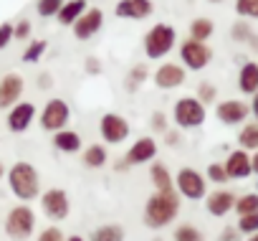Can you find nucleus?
Here are the masks:
<instances>
[{"label": "nucleus", "instance_id": "obj_17", "mask_svg": "<svg viewBox=\"0 0 258 241\" xmlns=\"http://www.w3.org/2000/svg\"><path fill=\"white\" fill-rule=\"evenodd\" d=\"M248 104L245 102H240V99H225V102H220L218 107H215V114H218V119L223 125H240V122H245V117H248Z\"/></svg>", "mask_w": 258, "mask_h": 241}, {"label": "nucleus", "instance_id": "obj_35", "mask_svg": "<svg viewBox=\"0 0 258 241\" xmlns=\"http://www.w3.org/2000/svg\"><path fill=\"white\" fill-rule=\"evenodd\" d=\"M230 36H233V41H238V43H245V41L253 36V28L245 23V18H240L238 23H233V28H230Z\"/></svg>", "mask_w": 258, "mask_h": 241}, {"label": "nucleus", "instance_id": "obj_7", "mask_svg": "<svg viewBox=\"0 0 258 241\" xmlns=\"http://www.w3.org/2000/svg\"><path fill=\"white\" fill-rule=\"evenodd\" d=\"M99 135H101V140L106 145H121L129 135H132V127H129V122H126L121 114L106 112L99 119Z\"/></svg>", "mask_w": 258, "mask_h": 241}, {"label": "nucleus", "instance_id": "obj_12", "mask_svg": "<svg viewBox=\"0 0 258 241\" xmlns=\"http://www.w3.org/2000/svg\"><path fill=\"white\" fill-rule=\"evenodd\" d=\"M36 104L33 102H16L11 109H8V130L11 132H16V135H21V132H26L31 125H33V119H36Z\"/></svg>", "mask_w": 258, "mask_h": 241}, {"label": "nucleus", "instance_id": "obj_24", "mask_svg": "<svg viewBox=\"0 0 258 241\" xmlns=\"http://www.w3.org/2000/svg\"><path fill=\"white\" fill-rule=\"evenodd\" d=\"M150 178H152V185H155L157 190H172V188H175V180H172V175H170V170H167L165 163H155V160H152V165H150Z\"/></svg>", "mask_w": 258, "mask_h": 241}, {"label": "nucleus", "instance_id": "obj_37", "mask_svg": "<svg viewBox=\"0 0 258 241\" xmlns=\"http://www.w3.org/2000/svg\"><path fill=\"white\" fill-rule=\"evenodd\" d=\"M31 21L28 18H21L18 23H13V38H18V41H28L31 38Z\"/></svg>", "mask_w": 258, "mask_h": 241}, {"label": "nucleus", "instance_id": "obj_45", "mask_svg": "<svg viewBox=\"0 0 258 241\" xmlns=\"http://www.w3.org/2000/svg\"><path fill=\"white\" fill-rule=\"evenodd\" d=\"M220 241H235V231H233V228H225V231L220 233Z\"/></svg>", "mask_w": 258, "mask_h": 241}, {"label": "nucleus", "instance_id": "obj_13", "mask_svg": "<svg viewBox=\"0 0 258 241\" xmlns=\"http://www.w3.org/2000/svg\"><path fill=\"white\" fill-rule=\"evenodd\" d=\"M152 79H155V84H157L160 89H177V86H182V84H185L187 71H185V66H182V64L165 61V64H160V66H157V71L152 74Z\"/></svg>", "mask_w": 258, "mask_h": 241}, {"label": "nucleus", "instance_id": "obj_48", "mask_svg": "<svg viewBox=\"0 0 258 241\" xmlns=\"http://www.w3.org/2000/svg\"><path fill=\"white\" fill-rule=\"evenodd\" d=\"M66 241H86L84 236H66Z\"/></svg>", "mask_w": 258, "mask_h": 241}, {"label": "nucleus", "instance_id": "obj_20", "mask_svg": "<svg viewBox=\"0 0 258 241\" xmlns=\"http://www.w3.org/2000/svg\"><path fill=\"white\" fill-rule=\"evenodd\" d=\"M53 148H56V150H61V153L74 155V153H79V150H81V135H79V132H74V130H69V127H63V130L53 132Z\"/></svg>", "mask_w": 258, "mask_h": 241}, {"label": "nucleus", "instance_id": "obj_33", "mask_svg": "<svg viewBox=\"0 0 258 241\" xmlns=\"http://www.w3.org/2000/svg\"><path fill=\"white\" fill-rule=\"evenodd\" d=\"M235 13L240 18H255L258 21V0H235Z\"/></svg>", "mask_w": 258, "mask_h": 241}, {"label": "nucleus", "instance_id": "obj_44", "mask_svg": "<svg viewBox=\"0 0 258 241\" xmlns=\"http://www.w3.org/2000/svg\"><path fill=\"white\" fill-rule=\"evenodd\" d=\"M165 140H167V145H177L180 142V135L177 132H165Z\"/></svg>", "mask_w": 258, "mask_h": 241}, {"label": "nucleus", "instance_id": "obj_4", "mask_svg": "<svg viewBox=\"0 0 258 241\" xmlns=\"http://www.w3.org/2000/svg\"><path fill=\"white\" fill-rule=\"evenodd\" d=\"M172 119L180 130H195L205 122V104L198 97H182L172 107Z\"/></svg>", "mask_w": 258, "mask_h": 241}, {"label": "nucleus", "instance_id": "obj_16", "mask_svg": "<svg viewBox=\"0 0 258 241\" xmlns=\"http://www.w3.org/2000/svg\"><path fill=\"white\" fill-rule=\"evenodd\" d=\"M23 89H26V81L21 74H6L0 79V109H11L16 102H21Z\"/></svg>", "mask_w": 258, "mask_h": 241}, {"label": "nucleus", "instance_id": "obj_21", "mask_svg": "<svg viewBox=\"0 0 258 241\" xmlns=\"http://www.w3.org/2000/svg\"><path fill=\"white\" fill-rule=\"evenodd\" d=\"M238 89H240L243 94H255V91H258V64H255V61H248V64L240 66Z\"/></svg>", "mask_w": 258, "mask_h": 241}, {"label": "nucleus", "instance_id": "obj_38", "mask_svg": "<svg viewBox=\"0 0 258 241\" xmlns=\"http://www.w3.org/2000/svg\"><path fill=\"white\" fill-rule=\"evenodd\" d=\"M205 175H208L213 183H218V185H220V183H225V180H230V178H228V173H225V168H223L220 163H210Z\"/></svg>", "mask_w": 258, "mask_h": 241}, {"label": "nucleus", "instance_id": "obj_50", "mask_svg": "<svg viewBox=\"0 0 258 241\" xmlns=\"http://www.w3.org/2000/svg\"><path fill=\"white\" fill-rule=\"evenodd\" d=\"M248 241H258V233H250V236H248Z\"/></svg>", "mask_w": 258, "mask_h": 241}, {"label": "nucleus", "instance_id": "obj_41", "mask_svg": "<svg viewBox=\"0 0 258 241\" xmlns=\"http://www.w3.org/2000/svg\"><path fill=\"white\" fill-rule=\"evenodd\" d=\"M152 130L155 132H167V117H165V112H152Z\"/></svg>", "mask_w": 258, "mask_h": 241}, {"label": "nucleus", "instance_id": "obj_23", "mask_svg": "<svg viewBox=\"0 0 258 241\" xmlns=\"http://www.w3.org/2000/svg\"><path fill=\"white\" fill-rule=\"evenodd\" d=\"M81 160H84V165H86V168L96 170V168H104V165H106L109 153H106V148H104L101 142H94V145H89V148L84 150Z\"/></svg>", "mask_w": 258, "mask_h": 241}, {"label": "nucleus", "instance_id": "obj_28", "mask_svg": "<svg viewBox=\"0 0 258 241\" xmlns=\"http://www.w3.org/2000/svg\"><path fill=\"white\" fill-rule=\"evenodd\" d=\"M46 49H48V43H46L43 38H36V41H31V43H28V49L23 51V56H21V59H23L26 64H36V61H41V56L46 54Z\"/></svg>", "mask_w": 258, "mask_h": 241}, {"label": "nucleus", "instance_id": "obj_30", "mask_svg": "<svg viewBox=\"0 0 258 241\" xmlns=\"http://www.w3.org/2000/svg\"><path fill=\"white\" fill-rule=\"evenodd\" d=\"M172 238H175V241H205V238H203V233H200L195 226H190V223L177 226V228H175V233H172Z\"/></svg>", "mask_w": 258, "mask_h": 241}, {"label": "nucleus", "instance_id": "obj_14", "mask_svg": "<svg viewBox=\"0 0 258 241\" xmlns=\"http://www.w3.org/2000/svg\"><path fill=\"white\" fill-rule=\"evenodd\" d=\"M155 158H157V142H155V137L145 135V137L135 140V145L126 150L124 163H126L129 168H132V165H145V163H152Z\"/></svg>", "mask_w": 258, "mask_h": 241}, {"label": "nucleus", "instance_id": "obj_1", "mask_svg": "<svg viewBox=\"0 0 258 241\" xmlns=\"http://www.w3.org/2000/svg\"><path fill=\"white\" fill-rule=\"evenodd\" d=\"M180 213V193L172 190H155V196L147 198L145 206V223L150 228H165L170 226Z\"/></svg>", "mask_w": 258, "mask_h": 241}, {"label": "nucleus", "instance_id": "obj_47", "mask_svg": "<svg viewBox=\"0 0 258 241\" xmlns=\"http://www.w3.org/2000/svg\"><path fill=\"white\" fill-rule=\"evenodd\" d=\"M250 170H253V173L258 175V150H255V155L250 158Z\"/></svg>", "mask_w": 258, "mask_h": 241}, {"label": "nucleus", "instance_id": "obj_40", "mask_svg": "<svg viewBox=\"0 0 258 241\" xmlns=\"http://www.w3.org/2000/svg\"><path fill=\"white\" fill-rule=\"evenodd\" d=\"M11 41H13V23H0V51L8 49Z\"/></svg>", "mask_w": 258, "mask_h": 241}, {"label": "nucleus", "instance_id": "obj_51", "mask_svg": "<svg viewBox=\"0 0 258 241\" xmlns=\"http://www.w3.org/2000/svg\"><path fill=\"white\" fill-rule=\"evenodd\" d=\"M210 3H220V0H210Z\"/></svg>", "mask_w": 258, "mask_h": 241}, {"label": "nucleus", "instance_id": "obj_31", "mask_svg": "<svg viewBox=\"0 0 258 241\" xmlns=\"http://www.w3.org/2000/svg\"><path fill=\"white\" fill-rule=\"evenodd\" d=\"M147 76H150V71H147V66L145 64H137V66H132V71H129V79H126V86L129 89H137L140 84H145L147 81Z\"/></svg>", "mask_w": 258, "mask_h": 241}, {"label": "nucleus", "instance_id": "obj_27", "mask_svg": "<svg viewBox=\"0 0 258 241\" xmlns=\"http://www.w3.org/2000/svg\"><path fill=\"white\" fill-rule=\"evenodd\" d=\"M238 145L243 150H258V125L250 122V125H243L240 135H238Z\"/></svg>", "mask_w": 258, "mask_h": 241}, {"label": "nucleus", "instance_id": "obj_36", "mask_svg": "<svg viewBox=\"0 0 258 241\" xmlns=\"http://www.w3.org/2000/svg\"><path fill=\"white\" fill-rule=\"evenodd\" d=\"M215 97H218L215 84H210V81H200V84H198V99H200L203 104H213Z\"/></svg>", "mask_w": 258, "mask_h": 241}, {"label": "nucleus", "instance_id": "obj_26", "mask_svg": "<svg viewBox=\"0 0 258 241\" xmlns=\"http://www.w3.org/2000/svg\"><path fill=\"white\" fill-rule=\"evenodd\" d=\"M213 31H215V23L210 18H195L190 23V38H195V41H208L213 36Z\"/></svg>", "mask_w": 258, "mask_h": 241}, {"label": "nucleus", "instance_id": "obj_25", "mask_svg": "<svg viewBox=\"0 0 258 241\" xmlns=\"http://www.w3.org/2000/svg\"><path fill=\"white\" fill-rule=\"evenodd\" d=\"M124 236L126 233H124V228L119 223H104V226L91 231L89 241H124Z\"/></svg>", "mask_w": 258, "mask_h": 241}, {"label": "nucleus", "instance_id": "obj_46", "mask_svg": "<svg viewBox=\"0 0 258 241\" xmlns=\"http://www.w3.org/2000/svg\"><path fill=\"white\" fill-rule=\"evenodd\" d=\"M250 97H253V104H250L248 109H250V112H253V117L258 119V91H255V94H250Z\"/></svg>", "mask_w": 258, "mask_h": 241}, {"label": "nucleus", "instance_id": "obj_34", "mask_svg": "<svg viewBox=\"0 0 258 241\" xmlns=\"http://www.w3.org/2000/svg\"><path fill=\"white\" fill-rule=\"evenodd\" d=\"M238 231L240 233H258V211L255 213H243L240 218H238Z\"/></svg>", "mask_w": 258, "mask_h": 241}, {"label": "nucleus", "instance_id": "obj_5", "mask_svg": "<svg viewBox=\"0 0 258 241\" xmlns=\"http://www.w3.org/2000/svg\"><path fill=\"white\" fill-rule=\"evenodd\" d=\"M36 228V213L31 206L26 203H18L8 211L6 216V233L13 238V241H26Z\"/></svg>", "mask_w": 258, "mask_h": 241}, {"label": "nucleus", "instance_id": "obj_43", "mask_svg": "<svg viewBox=\"0 0 258 241\" xmlns=\"http://www.w3.org/2000/svg\"><path fill=\"white\" fill-rule=\"evenodd\" d=\"M51 84H53L51 74H38V86L41 89H51Z\"/></svg>", "mask_w": 258, "mask_h": 241}, {"label": "nucleus", "instance_id": "obj_32", "mask_svg": "<svg viewBox=\"0 0 258 241\" xmlns=\"http://www.w3.org/2000/svg\"><path fill=\"white\" fill-rule=\"evenodd\" d=\"M61 6H63V0H38L36 11H38L41 18H53L61 11Z\"/></svg>", "mask_w": 258, "mask_h": 241}, {"label": "nucleus", "instance_id": "obj_49", "mask_svg": "<svg viewBox=\"0 0 258 241\" xmlns=\"http://www.w3.org/2000/svg\"><path fill=\"white\" fill-rule=\"evenodd\" d=\"M3 178H6V165L0 163V180H3Z\"/></svg>", "mask_w": 258, "mask_h": 241}, {"label": "nucleus", "instance_id": "obj_8", "mask_svg": "<svg viewBox=\"0 0 258 241\" xmlns=\"http://www.w3.org/2000/svg\"><path fill=\"white\" fill-rule=\"evenodd\" d=\"M180 59H182V66L190 69V71H203L210 61H213V51L205 41H195V38H187L182 41L180 46Z\"/></svg>", "mask_w": 258, "mask_h": 241}, {"label": "nucleus", "instance_id": "obj_10", "mask_svg": "<svg viewBox=\"0 0 258 241\" xmlns=\"http://www.w3.org/2000/svg\"><path fill=\"white\" fill-rule=\"evenodd\" d=\"M175 188H177V193H180L182 198H187V201H200V198L205 196V190H208L205 178H203L195 168H180V173H177V178H175Z\"/></svg>", "mask_w": 258, "mask_h": 241}, {"label": "nucleus", "instance_id": "obj_2", "mask_svg": "<svg viewBox=\"0 0 258 241\" xmlns=\"http://www.w3.org/2000/svg\"><path fill=\"white\" fill-rule=\"evenodd\" d=\"M6 178H8V188L11 193L21 201V203H28L33 198L41 196V178H38V170L26 163V160H18L13 163L8 170H6Z\"/></svg>", "mask_w": 258, "mask_h": 241}, {"label": "nucleus", "instance_id": "obj_22", "mask_svg": "<svg viewBox=\"0 0 258 241\" xmlns=\"http://www.w3.org/2000/svg\"><path fill=\"white\" fill-rule=\"evenodd\" d=\"M86 8H89L86 0H63V6H61V11L56 13V18H58L61 26H74V21H76Z\"/></svg>", "mask_w": 258, "mask_h": 241}, {"label": "nucleus", "instance_id": "obj_29", "mask_svg": "<svg viewBox=\"0 0 258 241\" xmlns=\"http://www.w3.org/2000/svg\"><path fill=\"white\" fill-rule=\"evenodd\" d=\"M233 208L238 211V216H243V213H255V211H258V193H245V196L235 198V206H233Z\"/></svg>", "mask_w": 258, "mask_h": 241}, {"label": "nucleus", "instance_id": "obj_18", "mask_svg": "<svg viewBox=\"0 0 258 241\" xmlns=\"http://www.w3.org/2000/svg\"><path fill=\"white\" fill-rule=\"evenodd\" d=\"M225 173H228V178H233V180H240V178H248L253 170H250V155L240 148V150H233L230 155H228V160H225Z\"/></svg>", "mask_w": 258, "mask_h": 241}, {"label": "nucleus", "instance_id": "obj_19", "mask_svg": "<svg viewBox=\"0 0 258 241\" xmlns=\"http://www.w3.org/2000/svg\"><path fill=\"white\" fill-rule=\"evenodd\" d=\"M233 206H235V196L230 190H215L205 196V208L210 216H225L228 211H233Z\"/></svg>", "mask_w": 258, "mask_h": 241}, {"label": "nucleus", "instance_id": "obj_39", "mask_svg": "<svg viewBox=\"0 0 258 241\" xmlns=\"http://www.w3.org/2000/svg\"><path fill=\"white\" fill-rule=\"evenodd\" d=\"M36 241H66V236H63V231L58 226H48V228L41 231V236Z\"/></svg>", "mask_w": 258, "mask_h": 241}, {"label": "nucleus", "instance_id": "obj_6", "mask_svg": "<svg viewBox=\"0 0 258 241\" xmlns=\"http://www.w3.org/2000/svg\"><path fill=\"white\" fill-rule=\"evenodd\" d=\"M69 119H71V107L66 99L61 97H51L43 109H41V127L46 132H58L69 125Z\"/></svg>", "mask_w": 258, "mask_h": 241}, {"label": "nucleus", "instance_id": "obj_42", "mask_svg": "<svg viewBox=\"0 0 258 241\" xmlns=\"http://www.w3.org/2000/svg\"><path fill=\"white\" fill-rule=\"evenodd\" d=\"M84 69H86V74L96 76V74H101V61H99L96 56H89V59H86V64H84Z\"/></svg>", "mask_w": 258, "mask_h": 241}, {"label": "nucleus", "instance_id": "obj_9", "mask_svg": "<svg viewBox=\"0 0 258 241\" xmlns=\"http://www.w3.org/2000/svg\"><path fill=\"white\" fill-rule=\"evenodd\" d=\"M41 208L46 213V218L51 221H63L69 218L71 213V201H69V193L61 190V188H48L41 193Z\"/></svg>", "mask_w": 258, "mask_h": 241}, {"label": "nucleus", "instance_id": "obj_3", "mask_svg": "<svg viewBox=\"0 0 258 241\" xmlns=\"http://www.w3.org/2000/svg\"><path fill=\"white\" fill-rule=\"evenodd\" d=\"M145 54L150 61H157L162 56H167L175 43H177V31L170 23H155L147 33H145Z\"/></svg>", "mask_w": 258, "mask_h": 241}, {"label": "nucleus", "instance_id": "obj_11", "mask_svg": "<svg viewBox=\"0 0 258 241\" xmlns=\"http://www.w3.org/2000/svg\"><path fill=\"white\" fill-rule=\"evenodd\" d=\"M74 36L79 38V41H89V38H94L101 28H104V13L99 11V8H86L76 21H74Z\"/></svg>", "mask_w": 258, "mask_h": 241}, {"label": "nucleus", "instance_id": "obj_15", "mask_svg": "<svg viewBox=\"0 0 258 241\" xmlns=\"http://www.w3.org/2000/svg\"><path fill=\"white\" fill-rule=\"evenodd\" d=\"M152 11H155L152 0H119L114 6L116 18H124V21H145L152 16Z\"/></svg>", "mask_w": 258, "mask_h": 241}]
</instances>
